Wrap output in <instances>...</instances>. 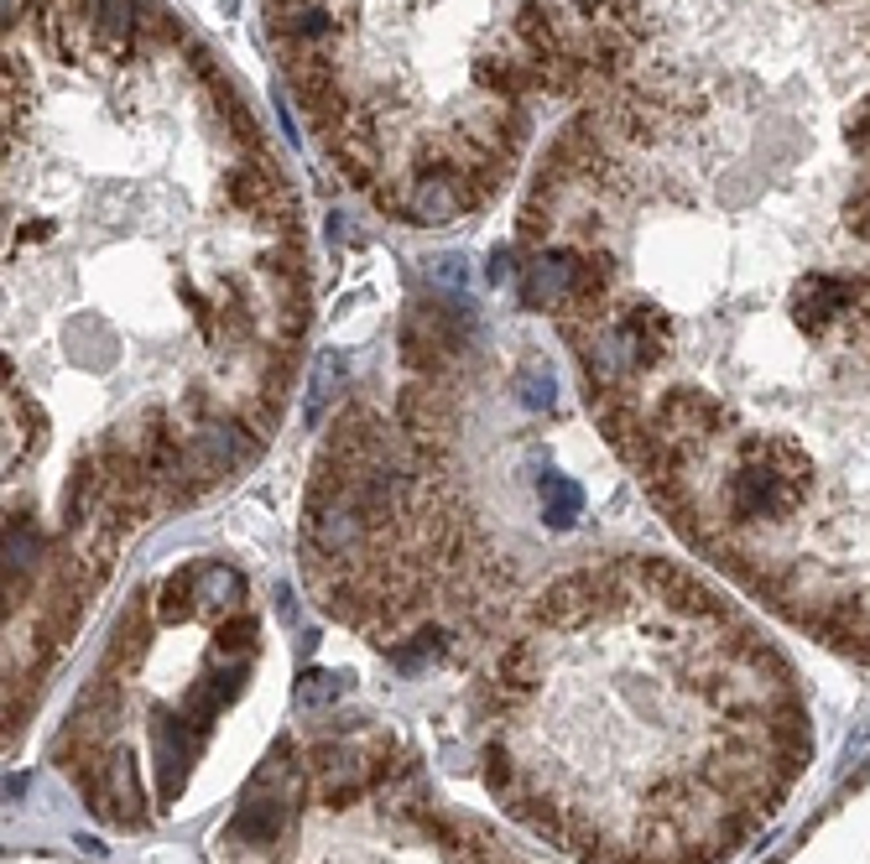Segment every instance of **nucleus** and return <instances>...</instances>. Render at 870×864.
Returning <instances> with one entry per match:
<instances>
[{
  "instance_id": "1",
  "label": "nucleus",
  "mask_w": 870,
  "mask_h": 864,
  "mask_svg": "<svg viewBox=\"0 0 870 864\" xmlns=\"http://www.w3.org/2000/svg\"><path fill=\"white\" fill-rule=\"evenodd\" d=\"M802 495H808V464L798 448L782 438H756L725 474L720 515L729 526H776L798 511Z\"/></svg>"
},
{
  "instance_id": "2",
  "label": "nucleus",
  "mask_w": 870,
  "mask_h": 864,
  "mask_svg": "<svg viewBox=\"0 0 870 864\" xmlns=\"http://www.w3.org/2000/svg\"><path fill=\"white\" fill-rule=\"evenodd\" d=\"M474 204L470 193V172L459 167H433V172H418L412 183L397 193V209L412 219V224H448Z\"/></svg>"
},
{
  "instance_id": "3",
  "label": "nucleus",
  "mask_w": 870,
  "mask_h": 864,
  "mask_svg": "<svg viewBox=\"0 0 870 864\" xmlns=\"http://www.w3.org/2000/svg\"><path fill=\"white\" fill-rule=\"evenodd\" d=\"M849 303H855V287L839 277H802L793 292V313H798L802 333H823L834 318H845Z\"/></svg>"
},
{
  "instance_id": "4",
  "label": "nucleus",
  "mask_w": 870,
  "mask_h": 864,
  "mask_svg": "<svg viewBox=\"0 0 870 864\" xmlns=\"http://www.w3.org/2000/svg\"><path fill=\"white\" fill-rule=\"evenodd\" d=\"M282 823H287V802L282 796H251L245 807H240V818H235V839H251V843H271L277 833H282Z\"/></svg>"
},
{
  "instance_id": "5",
  "label": "nucleus",
  "mask_w": 870,
  "mask_h": 864,
  "mask_svg": "<svg viewBox=\"0 0 870 864\" xmlns=\"http://www.w3.org/2000/svg\"><path fill=\"white\" fill-rule=\"evenodd\" d=\"M240 594H245V584H240L235 568H193L189 573V599H198V605H235Z\"/></svg>"
},
{
  "instance_id": "6",
  "label": "nucleus",
  "mask_w": 870,
  "mask_h": 864,
  "mask_svg": "<svg viewBox=\"0 0 870 864\" xmlns=\"http://www.w3.org/2000/svg\"><path fill=\"white\" fill-rule=\"evenodd\" d=\"M542 511H547V526H573L579 515H584V490L573 485V479H564V474H547L542 479Z\"/></svg>"
},
{
  "instance_id": "7",
  "label": "nucleus",
  "mask_w": 870,
  "mask_h": 864,
  "mask_svg": "<svg viewBox=\"0 0 870 864\" xmlns=\"http://www.w3.org/2000/svg\"><path fill=\"white\" fill-rule=\"evenodd\" d=\"M345 391V354L324 350L313 360V391H307V422H318V412L329 406L334 397Z\"/></svg>"
},
{
  "instance_id": "8",
  "label": "nucleus",
  "mask_w": 870,
  "mask_h": 864,
  "mask_svg": "<svg viewBox=\"0 0 870 864\" xmlns=\"http://www.w3.org/2000/svg\"><path fill=\"white\" fill-rule=\"evenodd\" d=\"M110 813L120 823H142V792H136L131 755H116V766H110Z\"/></svg>"
},
{
  "instance_id": "9",
  "label": "nucleus",
  "mask_w": 870,
  "mask_h": 864,
  "mask_svg": "<svg viewBox=\"0 0 870 864\" xmlns=\"http://www.w3.org/2000/svg\"><path fill=\"white\" fill-rule=\"evenodd\" d=\"M517 386H521V401H527L532 412H547V406L558 401V380H553V365H547L542 354H532V360H521Z\"/></svg>"
},
{
  "instance_id": "10",
  "label": "nucleus",
  "mask_w": 870,
  "mask_h": 864,
  "mask_svg": "<svg viewBox=\"0 0 870 864\" xmlns=\"http://www.w3.org/2000/svg\"><path fill=\"white\" fill-rule=\"evenodd\" d=\"M427 281H433V292H444L454 307H470V260L438 256L427 266Z\"/></svg>"
},
{
  "instance_id": "11",
  "label": "nucleus",
  "mask_w": 870,
  "mask_h": 864,
  "mask_svg": "<svg viewBox=\"0 0 870 864\" xmlns=\"http://www.w3.org/2000/svg\"><path fill=\"white\" fill-rule=\"evenodd\" d=\"M350 693V678L345 672H307L303 682H298V703L303 708H324V703L345 698Z\"/></svg>"
},
{
  "instance_id": "12",
  "label": "nucleus",
  "mask_w": 870,
  "mask_h": 864,
  "mask_svg": "<svg viewBox=\"0 0 870 864\" xmlns=\"http://www.w3.org/2000/svg\"><path fill=\"white\" fill-rule=\"evenodd\" d=\"M506 260H511V251H495V256H491V281L506 277Z\"/></svg>"
},
{
  "instance_id": "13",
  "label": "nucleus",
  "mask_w": 870,
  "mask_h": 864,
  "mask_svg": "<svg viewBox=\"0 0 870 864\" xmlns=\"http://www.w3.org/2000/svg\"><path fill=\"white\" fill-rule=\"evenodd\" d=\"M22 5H26V0H5V22H16V16H22Z\"/></svg>"
}]
</instances>
